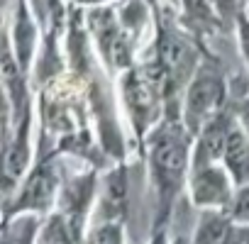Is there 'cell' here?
<instances>
[{
	"label": "cell",
	"mask_w": 249,
	"mask_h": 244,
	"mask_svg": "<svg viewBox=\"0 0 249 244\" xmlns=\"http://www.w3.org/2000/svg\"><path fill=\"white\" fill-rule=\"evenodd\" d=\"M152 154V171L157 178V186L164 198H169L174 191H178L181 176L186 171V159H188V142L181 127L176 125H164L157 130L149 144Z\"/></svg>",
	"instance_id": "1"
},
{
	"label": "cell",
	"mask_w": 249,
	"mask_h": 244,
	"mask_svg": "<svg viewBox=\"0 0 249 244\" xmlns=\"http://www.w3.org/2000/svg\"><path fill=\"white\" fill-rule=\"evenodd\" d=\"M225 100V81L222 73L213 64L198 66L193 73L188 90H186V125L191 132L203 130L208 120H213L220 112V105Z\"/></svg>",
	"instance_id": "2"
},
{
	"label": "cell",
	"mask_w": 249,
	"mask_h": 244,
	"mask_svg": "<svg viewBox=\"0 0 249 244\" xmlns=\"http://www.w3.org/2000/svg\"><path fill=\"white\" fill-rule=\"evenodd\" d=\"M198 54L196 47L176 30L164 27L157 42V66L164 76V88L174 90L178 88L186 78H193Z\"/></svg>",
	"instance_id": "3"
},
{
	"label": "cell",
	"mask_w": 249,
	"mask_h": 244,
	"mask_svg": "<svg viewBox=\"0 0 249 244\" xmlns=\"http://www.w3.org/2000/svg\"><path fill=\"white\" fill-rule=\"evenodd\" d=\"M124 100L130 105V112L135 117V125L142 132L149 122H154L157 117V107H159V95L164 88V76L159 71V66H147V69H137L130 71V76L124 78Z\"/></svg>",
	"instance_id": "4"
},
{
	"label": "cell",
	"mask_w": 249,
	"mask_h": 244,
	"mask_svg": "<svg viewBox=\"0 0 249 244\" xmlns=\"http://www.w3.org/2000/svg\"><path fill=\"white\" fill-rule=\"evenodd\" d=\"M193 203L198 205H227L232 200L230 193V181L222 169L215 164L208 166H193Z\"/></svg>",
	"instance_id": "5"
},
{
	"label": "cell",
	"mask_w": 249,
	"mask_h": 244,
	"mask_svg": "<svg viewBox=\"0 0 249 244\" xmlns=\"http://www.w3.org/2000/svg\"><path fill=\"white\" fill-rule=\"evenodd\" d=\"M90 22H93V30H95V37H98V44L105 54V59L115 66H124L130 61V47H127V39L120 32V25L117 20L112 17L110 10H95L90 15Z\"/></svg>",
	"instance_id": "6"
},
{
	"label": "cell",
	"mask_w": 249,
	"mask_h": 244,
	"mask_svg": "<svg viewBox=\"0 0 249 244\" xmlns=\"http://www.w3.org/2000/svg\"><path fill=\"white\" fill-rule=\"evenodd\" d=\"M234 127V122L225 115L217 112L213 120H208L200 137H198V149H196V166H208L215 164V159L225 157V147H227V137Z\"/></svg>",
	"instance_id": "7"
},
{
	"label": "cell",
	"mask_w": 249,
	"mask_h": 244,
	"mask_svg": "<svg viewBox=\"0 0 249 244\" xmlns=\"http://www.w3.org/2000/svg\"><path fill=\"white\" fill-rule=\"evenodd\" d=\"M244 239L247 232L237 229L232 217L217 212H203L196 229V244H242Z\"/></svg>",
	"instance_id": "8"
},
{
	"label": "cell",
	"mask_w": 249,
	"mask_h": 244,
	"mask_svg": "<svg viewBox=\"0 0 249 244\" xmlns=\"http://www.w3.org/2000/svg\"><path fill=\"white\" fill-rule=\"evenodd\" d=\"M225 166L232 176V181L242 188L249 183V135L242 127H232L225 147Z\"/></svg>",
	"instance_id": "9"
},
{
	"label": "cell",
	"mask_w": 249,
	"mask_h": 244,
	"mask_svg": "<svg viewBox=\"0 0 249 244\" xmlns=\"http://www.w3.org/2000/svg\"><path fill=\"white\" fill-rule=\"evenodd\" d=\"M54 186H56V174L49 164L37 166V171L32 174V178L25 186L22 198L18 200V208H32V210H42L47 208V203L54 195Z\"/></svg>",
	"instance_id": "10"
},
{
	"label": "cell",
	"mask_w": 249,
	"mask_h": 244,
	"mask_svg": "<svg viewBox=\"0 0 249 244\" xmlns=\"http://www.w3.org/2000/svg\"><path fill=\"white\" fill-rule=\"evenodd\" d=\"M27 157H30V147H27V120H22V132H18L15 142L8 144V152H5V178H8V186H13L22 176L25 164H27Z\"/></svg>",
	"instance_id": "11"
},
{
	"label": "cell",
	"mask_w": 249,
	"mask_h": 244,
	"mask_svg": "<svg viewBox=\"0 0 249 244\" xmlns=\"http://www.w3.org/2000/svg\"><path fill=\"white\" fill-rule=\"evenodd\" d=\"M35 25L30 20V13L25 5H18V20H15V44H18V61L20 66L25 69L30 56H32V49H35Z\"/></svg>",
	"instance_id": "12"
},
{
	"label": "cell",
	"mask_w": 249,
	"mask_h": 244,
	"mask_svg": "<svg viewBox=\"0 0 249 244\" xmlns=\"http://www.w3.org/2000/svg\"><path fill=\"white\" fill-rule=\"evenodd\" d=\"M20 61L13 56L10 42H5V52H3V81L5 88L10 93V100L15 105V110H20V103L25 100V90H22V71H20Z\"/></svg>",
	"instance_id": "13"
},
{
	"label": "cell",
	"mask_w": 249,
	"mask_h": 244,
	"mask_svg": "<svg viewBox=\"0 0 249 244\" xmlns=\"http://www.w3.org/2000/svg\"><path fill=\"white\" fill-rule=\"evenodd\" d=\"M183 10L196 27H217L222 25L215 0H183Z\"/></svg>",
	"instance_id": "14"
},
{
	"label": "cell",
	"mask_w": 249,
	"mask_h": 244,
	"mask_svg": "<svg viewBox=\"0 0 249 244\" xmlns=\"http://www.w3.org/2000/svg\"><path fill=\"white\" fill-rule=\"evenodd\" d=\"M37 232V220L35 217H20L15 225L5 229V244H32Z\"/></svg>",
	"instance_id": "15"
},
{
	"label": "cell",
	"mask_w": 249,
	"mask_h": 244,
	"mask_svg": "<svg viewBox=\"0 0 249 244\" xmlns=\"http://www.w3.org/2000/svg\"><path fill=\"white\" fill-rule=\"evenodd\" d=\"M122 203H124V176H122V171H117L110 176V181L105 186L103 205L107 212H117V210H122Z\"/></svg>",
	"instance_id": "16"
},
{
	"label": "cell",
	"mask_w": 249,
	"mask_h": 244,
	"mask_svg": "<svg viewBox=\"0 0 249 244\" xmlns=\"http://www.w3.org/2000/svg\"><path fill=\"white\" fill-rule=\"evenodd\" d=\"M230 217H232L234 222H249V183L242 186V188L237 191V195L232 198Z\"/></svg>",
	"instance_id": "17"
},
{
	"label": "cell",
	"mask_w": 249,
	"mask_h": 244,
	"mask_svg": "<svg viewBox=\"0 0 249 244\" xmlns=\"http://www.w3.org/2000/svg\"><path fill=\"white\" fill-rule=\"evenodd\" d=\"M88 244H122V232L117 225H103L90 234Z\"/></svg>",
	"instance_id": "18"
},
{
	"label": "cell",
	"mask_w": 249,
	"mask_h": 244,
	"mask_svg": "<svg viewBox=\"0 0 249 244\" xmlns=\"http://www.w3.org/2000/svg\"><path fill=\"white\" fill-rule=\"evenodd\" d=\"M239 35H242V47H244V54L249 59V22L244 15H239Z\"/></svg>",
	"instance_id": "19"
},
{
	"label": "cell",
	"mask_w": 249,
	"mask_h": 244,
	"mask_svg": "<svg viewBox=\"0 0 249 244\" xmlns=\"http://www.w3.org/2000/svg\"><path fill=\"white\" fill-rule=\"evenodd\" d=\"M237 112H239V120H242V130H244V132L249 135V98L239 103Z\"/></svg>",
	"instance_id": "20"
},
{
	"label": "cell",
	"mask_w": 249,
	"mask_h": 244,
	"mask_svg": "<svg viewBox=\"0 0 249 244\" xmlns=\"http://www.w3.org/2000/svg\"><path fill=\"white\" fill-rule=\"evenodd\" d=\"M152 244H164V237H161V234H159V237H157V239H154V242H152Z\"/></svg>",
	"instance_id": "21"
}]
</instances>
